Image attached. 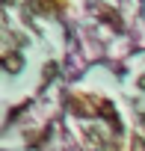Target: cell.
Masks as SVG:
<instances>
[{"instance_id":"3957f363","label":"cell","mask_w":145,"mask_h":151,"mask_svg":"<svg viewBox=\"0 0 145 151\" xmlns=\"http://www.w3.org/2000/svg\"><path fill=\"white\" fill-rule=\"evenodd\" d=\"M33 6H36L39 12H56L62 3H59V0H33Z\"/></svg>"},{"instance_id":"7a4b0ae2","label":"cell","mask_w":145,"mask_h":151,"mask_svg":"<svg viewBox=\"0 0 145 151\" xmlns=\"http://www.w3.org/2000/svg\"><path fill=\"white\" fill-rule=\"evenodd\" d=\"M3 68H6V74H18V71L24 68V56H21L18 50H6V56H3Z\"/></svg>"},{"instance_id":"6da1fadb","label":"cell","mask_w":145,"mask_h":151,"mask_svg":"<svg viewBox=\"0 0 145 151\" xmlns=\"http://www.w3.org/2000/svg\"><path fill=\"white\" fill-rule=\"evenodd\" d=\"M86 142L95 148V151H107V133L101 127H86Z\"/></svg>"},{"instance_id":"8992f818","label":"cell","mask_w":145,"mask_h":151,"mask_svg":"<svg viewBox=\"0 0 145 151\" xmlns=\"http://www.w3.org/2000/svg\"><path fill=\"white\" fill-rule=\"evenodd\" d=\"M139 130H142V133H145V113H142V116H139Z\"/></svg>"},{"instance_id":"277c9868","label":"cell","mask_w":145,"mask_h":151,"mask_svg":"<svg viewBox=\"0 0 145 151\" xmlns=\"http://www.w3.org/2000/svg\"><path fill=\"white\" fill-rule=\"evenodd\" d=\"M130 151H145V136H133V142H130Z\"/></svg>"},{"instance_id":"5b68a950","label":"cell","mask_w":145,"mask_h":151,"mask_svg":"<svg viewBox=\"0 0 145 151\" xmlns=\"http://www.w3.org/2000/svg\"><path fill=\"white\" fill-rule=\"evenodd\" d=\"M136 86H139V89H142V92H145V74H142V77H139V80H136Z\"/></svg>"}]
</instances>
